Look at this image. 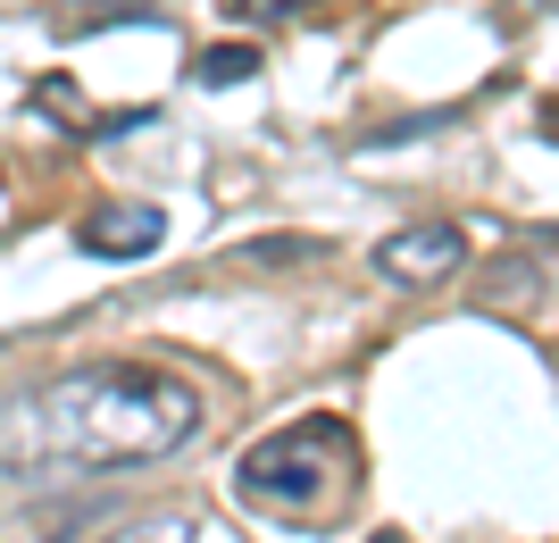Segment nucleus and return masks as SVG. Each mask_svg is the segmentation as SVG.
<instances>
[{
    "label": "nucleus",
    "instance_id": "nucleus-1",
    "mask_svg": "<svg viewBox=\"0 0 559 543\" xmlns=\"http://www.w3.org/2000/svg\"><path fill=\"white\" fill-rule=\"evenodd\" d=\"M210 435V393L159 359H84L0 402V476L75 485V476L159 469Z\"/></svg>",
    "mask_w": 559,
    "mask_h": 543
},
{
    "label": "nucleus",
    "instance_id": "nucleus-2",
    "mask_svg": "<svg viewBox=\"0 0 559 543\" xmlns=\"http://www.w3.org/2000/svg\"><path fill=\"white\" fill-rule=\"evenodd\" d=\"M359 435L350 418L334 410H309V418L259 435L242 460H234V501L259 510V519H284V527H343L350 501H359Z\"/></svg>",
    "mask_w": 559,
    "mask_h": 543
},
{
    "label": "nucleus",
    "instance_id": "nucleus-3",
    "mask_svg": "<svg viewBox=\"0 0 559 543\" xmlns=\"http://www.w3.org/2000/svg\"><path fill=\"white\" fill-rule=\"evenodd\" d=\"M467 268V235L451 217H418V226H393V235L376 243V276L393 284V293H426V284H443Z\"/></svg>",
    "mask_w": 559,
    "mask_h": 543
},
{
    "label": "nucleus",
    "instance_id": "nucleus-4",
    "mask_svg": "<svg viewBox=\"0 0 559 543\" xmlns=\"http://www.w3.org/2000/svg\"><path fill=\"white\" fill-rule=\"evenodd\" d=\"M159 243H167V210H151V201H109L75 226V251H93V260H151Z\"/></svg>",
    "mask_w": 559,
    "mask_h": 543
},
{
    "label": "nucleus",
    "instance_id": "nucleus-5",
    "mask_svg": "<svg viewBox=\"0 0 559 543\" xmlns=\"http://www.w3.org/2000/svg\"><path fill=\"white\" fill-rule=\"evenodd\" d=\"M93 543H201V535H192L185 510H142V519L109 527V535H93Z\"/></svg>",
    "mask_w": 559,
    "mask_h": 543
},
{
    "label": "nucleus",
    "instance_id": "nucleus-6",
    "mask_svg": "<svg viewBox=\"0 0 559 543\" xmlns=\"http://www.w3.org/2000/svg\"><path fill=\"white\" fill-rule=\"evenodd\" d=\"M192 75H201L210 93H226V84L259 75V50H251V43H217V50H201V59H192Z\"/></svg>",
    "mask_w": 559,
    "mask_h": 543
},
{
    "label": "nucleus",
    "instance_id": "nucleus-7",
    "mask_svg": "<svg viewBox=\"0 0 559 543\" xmlns=\"http://www.w3.org/2000/svg\"><path fill=\"white\" fill-rule=\"evenodd\" d=\"M151 25L159 17V9H151V0H93V9H84V17H68V34H100V25Z\"/></svg>",
    "mask_w": 559,
    "mask_h": 543
},
{
    "label": "nucleus",
    "instance_id": "nucleus-8",
    "mask_svg": "<svg viewBox=\"0 0 559 543\" xmlns=\"http://www.w3.org/2000/svg\"><path fill=\"white\" fill-rule=\"evenodd\" d=\"M301 9H318V0H234L242 25H284V17H301Z\"/></svg>",
    "mask_w": 559,
    "mask_h": 543
},
{
    "label": "nucleus",
    "instance_id": "nucleus-9",
    "mask_svg": "<svg viewBox=\"0 0 559 543\" xmlns=\"http://www.w3.org/2000/svg\"><path fill=\"white\" fill-rule=\"evenodd\" d=\"M242 260H251V268H276V260H318V243H251Z\"/></svg>",
    "mask_w": 559,
    "mask_h": 543
},
{
    "label": "nucleus",
    "instance_id": "nucleus-10",
    "mask_svg": "<svg viewBox=\"0 0 559 543\" xmlns=\"http://www.w3.org/2000/svg\"><path fill=\"white\" fill-rule=\"evenodd\" d=\"M518 17H559V0H510Z\"/></svg>",
    "mask_w": 559,
    "mask_h": 543
}]
</instances>
